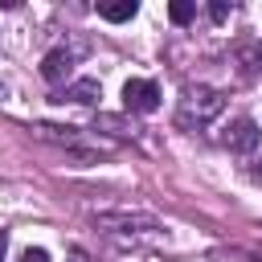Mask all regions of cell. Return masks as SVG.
<instances>
[{
	"mask_svg": "<svg viewBox=\"0 0 262 262\" xmlns=\"http://www.w3.org/2000/svg\"><path fill=\"white\" fill-rule=\"evenodd\" d=\"M221 111H225V94H221V90H213V86H188L184 98H180L176 123L188 127V131H201V127H209Z\"/></svg>",
	"mask_w": 262,
	"mask_h": 262,
	"instance_id": "cell-1",
	"label": "cell"
},
{
	"mask_svg": "<svg viewBox=\"0 0 262 262\" xmlns=\"http://www.w3.org/2000/svg\"><path fill=\"white\" fill-rule=\"evenodd\" d=\"M123 106L127 111H139V115H151L160 106V86L147 82V78H131L123 86Z\"/></svg>",
	"mask_w": 262,
	"mask_h": 262,
	"instance_id": "cell-2",
	"label": "cell"
},
{
	"mask_svg": "<svg viewBox=\"0 0 262 262\" xmlns=\"http://www.w3.org/2000/svg\"><path fill=\"white\" fill-rule=\"evenodd\" d=\"M225 147L229 151H254L258 147V139H262V131H258V123L254 119H233L229 127H225Z\"/></svg>",
	"mask_w": 262,
	"mask_h": 262,
	"instance_id": "cell-3",
	"label": "cell"
},
{
	"mask_svg": "<svg viewBox=\"0 0 262 262\" xmlns=\"http://www.w3.org/2000/svg\"><path fill=\"white\" fill-rule=\"evenodd\" d=\"M74 61H78L74 49H49V53L41 57V78H45V82H66V78L74 74Z\"/></svg>",
	"mask_w": 262,
	"mask_h": 262,
	"instance_id": "cell-4",
	"label": "cell"
},
{
	"mask_svg": "<svg viewBox=\"0 0 262 262\" xmlns=\"http://www.w3.org/2000/svg\"><path fill=\"white\" fill-rule=\"evenodd\" d=\"M94 98H102V86H98L94 78H78L74 86H66V90H61V98H57V102H82V106H86V102H94Z\"/></svg>",
	"mask_w": 262,
	"mask_h": 262,
	"instance_id": "cell-5",
	"label": "cell"
},
{
	"mask_svg": "<svg viewBox=\"0 0 262 262\" xmlns=\"http://www.w3.org/2000/svg\"><path fill=\"white\" fill-rule=\"evenodd\" d=\"M135 12H139L135 0H111V4H98V16H102V20H115V25H119V20H131Z\"/></svg>",
	"mask_w": 262,
	"mask_h": 262,
	"instance_id": "cell-6",
	"label": "cell"
},
{
	"mask_svg": "<svg viewBox=\"0 0 262 262\" xmlns=\"http://www.w3.org/2000/svg\"><path fill=\"white\" fill-rule=\"evenodd\" d=\"M168 16H172L176 25H188V20L196 16V4H192V0H172V4H168Z\"/></svg>",
	"mask_w": 262,
	"mask_h": 262,
	"instance_id": "cell-7",
	"label": "cell"
},
{
	"mask_svg": "<svg viewBox=\"0 0 262 262\" xmlns=\"http://www.w3.org/2000/svg\"><path fill=\"white\" fill-rule=\"evenodd\" d=\"M209 16H213V20H225V16H229V4H225V0H213V4H209Z\"/></svg>",
	"mask_w": 262,
	"mask_h": 262,
	"instance_id": "cell-8",
	"label": "cell"
},
{
	"mask_svg": "<svg viewBox=\"0 0 262 262\" xmlns=\"http://www.w3.org/2000/svg\"><path fill=\"white\" fill-rule=\"evenodd\" d=\"M20 262H49V254H45V250H25Z\"/></svg>",
	"mask_w": 262,
	"mask_h": 262,
	"instance_id": "cell-9",
	"label": "cell"
},
{
	"mask_svg": "<svg viewBox=\"0 0 262 262\" xmlns=\"http://www.w3.org/2000/svg\"><path fill=\"white\" fill-rule=\"evenodd\" d=\"M4 250H8V233L0 229V262H4Z\"/></svg>",
	"mask_w": 262,
	"mask_h": 262,
	"instance_id": "cell-10",
	"label": "cell"
},
{
	"mask_svg": "<svg viewBox=\"0 0 262 262\" xmlns=\"http://www.w3.org/2000/svg\"><path fill=\"white\" fill-rule=\"evenodd\" d=\"M0 98H4V86H0Z\"/></svg>",
	"mask_w": 262,
	"mask_h": 262,
	"instance_id": "cell-11",
	"label": "cell"
}]
</instances>
